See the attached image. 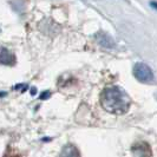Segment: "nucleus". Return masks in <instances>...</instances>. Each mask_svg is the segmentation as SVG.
Returning a JSON list of instances; mask_svg holds the SVG:
<instances>
[{"instance_id": "f257e3e1", "label": "nucleus", "mask_w": 157, "mask_h": 157, "mask_svg": "<svg viewBox=\"0 0 157 157\" xmlns=\"http://www.w3.org/2000/svg\"><path fill=\"white\" fill-rule=\"evenodd\" d=\"M101 103L104 110L115 115H122L129 110L131 98L119 86H110L103 90L101 94Z\"/></svg>"}, {"instance_id": "f03ea898", "label": "nucleus", "mask_w": 157, "mask_h": 157, "mask_svg": "<svg viewBox=\"0 0 157 157\" xmlns=\"http://www.w3.org/2000/svg\"><path fill=\"white\" fill-rule=\"evenodd\" d=\"M134 75L137 78V80H140L142 83H151L154 80V75L152 71L147 64L143 63H137L134 67Z\"/></svg>"}, {"instance_id": "7ed1b4c3", "label": "nucleus", "mask_w": 157, "mask_h": 157, "mask_svg": "<svg viewBox=\"0 0 157 157\" xmlns=\"http://www.w3.org/2000/svg\"><path fill=\"white\" fill-rule=\"evenodd\" d=\"M59 157H80V154H79L78 149L75 145L67 144L63 148Z\"/></svg>"}, {"instance_id": "20e7f679", "label": "nucleus", "mask_w": 157, "mask_h": 157, "mask_svg": "<svg viewBox=\"0 0 157 157\" xmlns=\"http://www.w3.org/2000/svg\"><path fill=\"white\" fill-rule=\"evenodd\" d=\"M16 59H14V56L12 53H10L7 50H2L1 53H0V63L4 64V65H11V64H14Z\"/></svg>"}]
</instances>
